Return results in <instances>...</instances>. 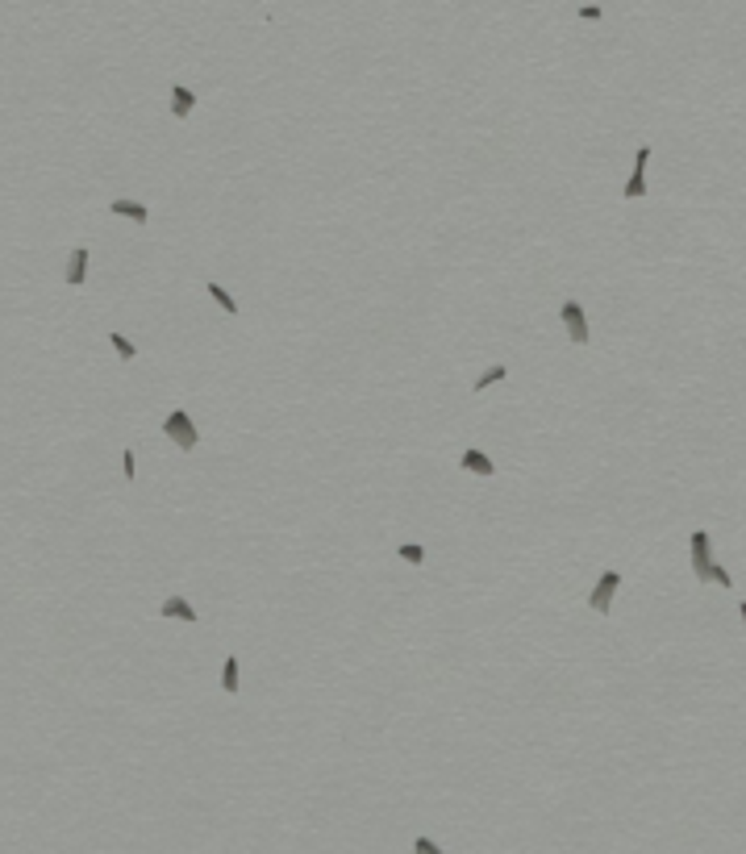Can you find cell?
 Here are the masks:
<instances>
[{
	"label": "cell",
	"mask_w": 746,
	"mask_h": 854,
	"mask_svg": "<svg viewBox=\"0 0 746 854\" xmlns=\"http://www.w3.org/2000/svg\"><path fill=\"white\" fill-rule=\"evenodd\" d=\"M713 584H721V588H734V575H730V571H726V567L717 563V567H713Z\"/></svg>",
	"instance_id": "obj_16"
},
{
	"label": "cell",
	"mask_w": 746,
	"mask_h": 854,
	"mask_svg": "<svg viewBox=\"0 0 746 854\" xmlns=\"http://www.w3.org/2000/svg\"><path fill=\"white\" fill-rule=\"evenodd\" d=\"M192 108H196V92H188L184 84H175L171 88V113H175V117H188Z\"/></svg>",
	"instance_id": "obj_8"
},
{
	"label": "cell",
	"mask_w": 746,
	"mask_h": 854,
	"mask_svg": "<svg viewBox=\"0 0 746 854\" xmlns=\"http://www.w3.org/2000/svg\"><path fill=\"white\" fill-rule=\"evenodd\" d=\"M83 275H88V251H83V246H76V255H71V267H67V284H71V288H80Z\"/></svg>",
	"instance_id": "obj_9"
},
{
	"label": "cell",
	"mask_w": 746,
	"mask_h": 854,
	"mask_svg": "<svg viewBox=\"0 0 746 854\" xmlns=\"http://www.w3.org/2000/svg\"><path fill=\"white\" fill-rule=\"evenodd\" d=\"M647 163H651V146H638V155H634V175L626 179V200H642V196H647Z\"/></svg>",
	"instance_id": "obj_4"
},
{
	"label": "cell",
	"mask_w": 746,
	"mask_h": 854,
	"mask_svg": "<svg viewBox=\"0 0 746 854\" xmlns=\"http://www.w3.org/2000/svg\"><path fill=\"white\" fill-rule=\"evenodd\" d=\"M117 217H134V221H146V204H134V200H113L109 204Z\"/></svg>",
	"instance_id": "obj_10"
},
{
	"label": "cell",
	"mask_w": 746,
	"mask_h": 854,
	"mask_svg": "<svg viewBox=\"0 0 746 854\" xmlns=\"http://www.w3.org/2000/svg\"><path fill=\"white\" fill-rule=\"evenodd\" d=\"M413 854H442V850H438L429 838H417V842H413Z\"/></svg>",
	"instance_id": "obj_17"
},
{
	"label": "cell",
	"mask_w": 746,
	"mask_h": 854,
	"mask_svg": "<svg viewBox=\"0 0 746 854\" xmlns=\"http://www.w3.org/2000/svg\"><path fill=\"white\" fill-rule=\"evenodd\" d=\"M209 296H213V300H217V304H221L226 313H238V300H234V296H230V292H226L221 284H209Z\"/></svg>",
	"instance_id": "obj_13"
},
{
	"label": "cell",
	"mask_w": 746,
	"mask_h": 854,
	"mask_svg": "<svg viewBox=\"0 0 746 854\" xmlns=\"http://www.w3.org/2000/svg\"><path fill=\"white\" fill-rule=\"evenodd\" d=\"M580 17H583V21H600V8H596V4H583Z\"/></svg>",
	"instance_id": "obj_18"
},
{
	"label": "cell",
	"mask_w": 746,
	"mask_h": 854,
	"mask_svg": "<svg viewBox=\"0 0 746 854\" xmlns=\"http://www.w3.org/2000/svg\"><path fill=\"white\" fill-rule=\"evenodd\" d=\"M109 342H113V350H117V358L121 363H134V354H138V346L125 338V334H109Z\"/></svg>",
	"instance_id": "obj_11"
},
{
	"label": "cell",
	"mask_w": 746,
	"mask_h": 854,
	"mask_svg": "<svg viewBox=\"0 0 746 854\" xmlns=\"http://www.w3.org/2000/svg\"><path fill=\"white\" fill-rule=\"evenodd\" d=\"M563 326H567V334H572V342L576 346H583L588 342V321H583V309H580V300H563Z\"/></svg>",
	"instance_id": "obj_5"
},
{
	"label": "cell",
	"mask_w": 746,
	"mask_h": 854,
	"mask_svg": "<svg viewBox=\"0 0 746 854\" xmlns=\"http://www.w3.org/2000/svg\"><path fill=\"white\" fill-rule=\"evenodd\" d=\"M713 567H717V563L709 559V533L696 529V533H692V571H696V580L709 584V580H713Z\"/></svg>",
	"instance_id": "obj_3"
},
{
	"label": "cell",
	"mask_w": 746,
	"mask_h": 854,
	"mask_svg": "<svg viewBox=\"0 0 746 854\" xmlns=\"http://www.w3.org/2000/svg\"><path fill=\"white\" fill-rule=\"evenodd\" d=\"M621 588V571L617 567H609L600 580H596V588H592V596H588V604L596 608V612H609L613 608V592Z\"/></svg>",
	"instance_id": "obj_2"
},
{
	"label": "cell",
	"mask_w": 746,
	"mask_h": 854,
	"mask_svg": "<svg viewBox=\"0 0 746 854\" xmlns=\"http://www.w3.org/2000/svg\"><path fill=\"white\" fill-rule=\"evenodd\" d=\"M459 463H463L467 471H476V475H492V471H497V463H492L484 450H463V458H459Z\"/></svg>",
	"instance_id": "obj_7"
},
{
	"label": "cell",
	"mask_w": 746,
	"mask_h": 854,
	"mask_svg": "<svg viewBox=\"0 0 746 854\" xmlns=\"http://www.w3.org/2000/svg\"><path fill=\"white\" fill-rule=\"evenodd\" d=\"M163 617H179V621H188V625H196L200 617H196V608L188 604L184 596H171V600H163V608H159Z\"/></svg>",
	"instance_id": "obj_6"
},
{
	"label": "cell",
	"mask_w": 746,
	"mask_h": 854,
	"mask_svg": "<svg viewBox=\"0 0 746 854\" xmlns=\"http://www.w3.org/2000/svg\"><path fill=\"white\" fill-rule=\"evenodd\" d=\"M504 375H509V367H488V371H484V375H480V379H476V392H484V388H492V384H497V379H504Z\"/></svg>",
	"instance_id": "obj_14"
},
{
	"label": "cell",
	"mask_w": 746,
	"mask_h": 854,
	"mask_svg": "<svg viewBox=\"0 0 746 854\" xmlns=\"http://www.w3.org/2000/svg\"><path fill=\"white\" fill-rule=\"evenodd\" d=\"M163 433L179 446V450H196V442H200V433H196V426H192V417L184 413V409H171L167 413V421H163Z\"/></svg>",
	"instance_id": "obj_1"
},
{
	"label": "cell",
	"mask_w": 746,
	"mask_h": 854,
	"mask_svg": "<svg viewBox=\"0 0 746 854\" xmlns=\"http://www.w3.org/2000/svg\"><path fill=\"white\" fill-rule=\"evenodd\" d=\"M221 687H226V696H234V692H238V659H234V654L226 659V671H221Z\"/></svg>",
	"instance_id": "obj_12"
},
{
	"label": "cell",
	"mask_w": 746,
	"mask_h": 854,
	"mask_svg": "<svg viewBox=\"0 0 746 854\" xmlns=\"http://www.w3.org/2000/svg\"><path fill=\"white\" fill-rule=\"evenodd\" d=\"M738 612H742V621H746V604H738Z\"/></svg>",
	"instance_id": "obj_19"
},
{
	"label": "cell",
	"mask_w": 746,
	"mask_h": 854,
	"mask_svg": "<svg viewBox=\"0 0 746 854\" xmlns=\"http://www.w3.org/2000/svg\"><path fill=\"white\" fill-rule=\"evenodd\" d=\"M401 559L405 563H425V546H401Z\"/></svg>",
	"instance_id": "obj_15"
}]
</instances>
